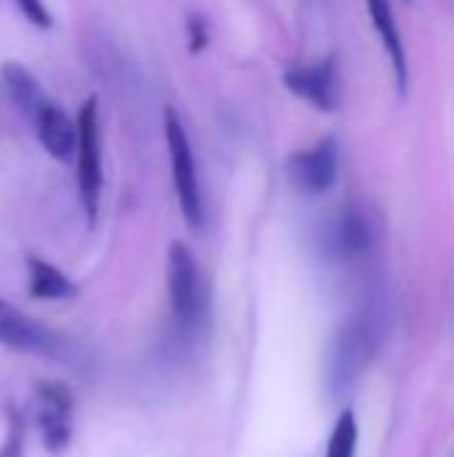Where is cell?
I'll list each match as a JSON object with an SVG mask.
<instances>
[{
  "mask_svg": "<svg viewBox=\"0 0 454 457\" xmlns=\"http://www.w3.org/2000/svg\"><path fill=\"white\" fill-rule=\"evenodd\" d=\"M166 284H169V303L171 319L185 343H198L209 332V287L203 281L201 265L193 252L174 241L169 246L166 260Z\"/></svg>",
  "mask_w": 454,
  "mask_h": 457,
  "instance_id": "1",
  "label": "cell"
},
{
  "mask_svg": "<svg viewBox=\"0 0 454 457\" xmlns=\"http://www.w3.org/2000/svg\"><path fill=\"white\" fill-rule=\"evenodd\" d=\"M78 153H75V182L83 214L94 228L99 217V201L104 187V169H102V126H99V102L88 96L78 110Z\"/></svg>",
  "mask_w": 454,
  "mask_h": 457,
  "instance_id": "2",
  "label": "cell"
},
{
  "mask_svg": "<svg viewBox=\"0 0 454 457\" xmlns=\"http://www.w3.org/2000/svg\"><path fill=\"white\" fill-rule=\"evenodd\" d=\"M163 134H166L171 182H174L179 212H182L185 222L193 230H201L203 222H206V206H203L198 166H195V158H193V147H190L187 131H185V126H182V120H179L174 107H166V112H163Z\"/></svg>",
  "mask_w": 454,
  "mask_h": 457,
  "instance_id": "3",
  "label": "cell"
},
{
  "mask_svg": "<svg viewBox=\"0 0 454 457\" xmlns=\"http://www.w3.org/2000/svg\"><path fill=\"white\" fill-rule=\"evenodd\" d=\"M375 343H377L375 324L364 316L348 321L337 332L332 351H329V364H326V388L332 399H343L356 388L364 370L369 367Z\"/></svg>",
  "mask_w": 454,
  "mask_h": 457,
  "instance_id": "4",
  "label": "cell"
},
{
  "mask_svg": "<svg viewBox=\"0 0 454 457\" xmlns=\"http://www.w3.org/2000/svg\"><path fill=\"white\" fill-rule=\"evenodd\" d=\"M35 423L43 447L51 455H62L75 431V402L72 391L62 380H45L35 391Z\"/></svg>",
  "mask_w": 454,
  "mask_h": 457,
  "instance_id": "5",
  "label": "cell"
},
{
  "mask_svg": "<svg viewBox=\"0 0 454 457\" xmlns=\"http://www.w3.org/2000/svg\"><path fill=\"white\" fill-rule=\"evenodd\" d=\"M289 182L305 195H321L334 187L340 177V145L334 137L318 139L308 150H297L286 161Z\"/></svg>",
  "mask_w": 454,
  "mask_h": 457,
  "instance_id": "6",
  "label": "cell"
},
{
  "mask_svg": "<svg viewBox=\"0 0 454 457\" xmlns=\"http://www.w3.org/2000/svg\"><path fill=\"white\" fill-rule=\"evenodd\" d=\"M0 345L16 353L51 356V359L64 356V343L54 329L35 321L32 316L5 303L3 297H0Z\"/></svg>",
  "mask_w": 454,
  "mask_h": 457,
  "instance_id": "7",
  "label": "cell"
},
{
  "mask_svg": "<svg viewBox=\"0 0 454 457\" xmlns=\"http://www.w3.org/2000/svg\"><path fill=\"white\" fill-rule=\"evenodd\" d=\"M284 86L321 112H332L340 104V75L332 56L310 64H292L284 72Z\"/></svg>",
  "mask_w": 454,
  "mask_h": 457,
  "instance_id": "8",
  "label": "cell"
},
{
  "mask_svg": "<svg viewBox=\"0 0 454 457\" xmlns=\"http://www.w3.org/2000/svg\"><path fill=\"white\" fill-rule=\"evenodd\" d=\"M375 241V230H372V222L369 217L356 209V206H348L343 209L326 228V236H324V246L332 257H340V260H353L359 254H364Z\"/></svg>",
  "mask_w": 454,
  "mask_h": 457,
  "instance_id": "9",
  "label": "cell"
},
{
  "mask_svg": "<svg viewBox=\"0 0 454 457\" xmlns=\"http://www.w3.org/2000/svg\"><path fill=\"white\" fill-rule=\"evenodd\" d=\"M35 131L43 145V150L67 163L78 153V120H72L62 107L48 104L37 118H35Z\"/></svg>",
  "mask_w": 454,
  "mask_h": 457,
  "instance_id": "10",
  "label": "cell"
},
{
  "mask_svg": "<svg viewBox=\"0 0 454 457\" xmlns=\"http://www.w3.org/2000/svg\"><path fill=\"white\" fill-rule=\"evenodd\" d=\"M367 8H369V16H372L375 29H377V35L383 40V48L388 54V62L393 67L396 86L404 94L407 91V83H409V64H407V48H404V40H401V29L396 24L393 3L391 0H367Z\"/></svg>",
  "mask_w": 454,
  "mask_h": 457,
  "instance_id": "11",
  "label": "cell"
},
{
  "mask_svg": "<svg viewBox=\"0 0 454 457\" xmlns=\"http://www.w3.org/2000/svg\"><path fill=\"white\" fill-rule=\"evenodd\" d=\"M0 75H3L5 91H8L11 102L16 104V110L35 123V118L51 104L45 91L40 88V80L21 62H5Z\"/></svg>",
  "mask_w": 454,
  "mask_h": 457,
  "instance_id": "12",
  "label": "cell"
},
{
  "mask_svg": "<svg viewBox=\"0 0 454 457\" xmlns=\"http://www.w3.org/2000/svg\"><path fill=\"white\" fill-rule=\"evenodd\" d=\"M27 292L32 300H72L78 287L51 262L40 257H27Z\"/></svg>",
  "mask_w": 454,
  "mask_h": 457,
  "instance_id": "13",
  "label": "cell"
},
{
  "mask_svg": "<svg viewBox=\"0 0 454 457\" xmlns=\"http://www.w3.org/2000/svg\"><path fill=\"white\" fill-rule=\"evenodd\" d=\"M359 450V426L351 410H345L329 436V447H326V457H356Z\"/></svg>",
  "mask_w": 454,
  "mask_h": 457,
  "instance_id": "14",
  "label": "cell"
},
{
  "mask_svg": "<svg viewBox=\"0 0 454 457\" xmlns=\"http://www.w3.org/2000/svg\"><path fill=\"white\" fill-rule=\"evenodd\" d=\"M0 457H24V420L16 410L5 418V436L0 442Z\"/></svg>",
  "mask_w": 454,
  "mask_h": 457,
  "instance_id": "15",
  "label": "cell"
},
{
  "mask_svg": "<svg viewBox=\"0 0 454 457\" xmlns=\"http://www.w3.org/2000/svg\"><path fill=\"white\" fill-rule=\"evenodd\" d=\"M13 3L29 24L40 29H51L54 19H51V11L45 8V0H13Z\"/></svg>",
  "mask_w": 454,
  "mask_h": 457,
  "instance_id": "16",
  "label": "cell"
},
{
  "mask_svg": "<svg viewBox=\"0 0 454 457\" xmlns=\"http://www.w3.org/2000/svg\"><path fill=\"white\" fill-rule=\"evenodd\" d=\"M187 43H190V51L198 54L209 46V24L201 19V16H190L187 21Z\"/></svg>",
  "mask_w": 454,
  "mask_h": 457,
  "instance_id": "17",
  "label": "cell"
}]
</instances>
